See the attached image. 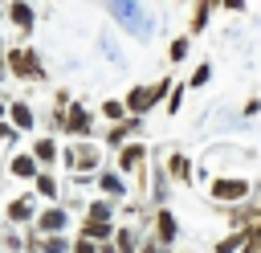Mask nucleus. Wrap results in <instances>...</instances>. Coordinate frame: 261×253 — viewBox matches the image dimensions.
<instances>
[{
	"label": "nucleus",
	"mask_w": 261,
	"mask_h": 253,
	"mask_svg": "<svg viewBox=\"0 0 261 253\" xmlns=\"http://www.w3.org/2000/svg\"><path fill=\"white\" fill-rule=\"evenodd\" d=\"M90 163H98L94 151H77V167H90Z\"/></svg>",
	"instance_id": "14"
},
{
	"label": "nucleus",
	"mask_w": 261,
	"mask_h": 253,
	"mask_svg": "<svg viewBox=\"0 0 261 253\" xmlns=\"http://www.w3.org/2000/svg\"><path fill=\"white\" fill-rule=\"evenodd\" d=\"M159 237H163V241H171V237H175V224H171V216H167V212L159 216Z\"/></svg>",
	"instance_id": "9"
},
{
	"label": "nucleus",
	"mask_w": 261,
	"mask_h": 253,
	"mask_svg": "<svg viewBox=\"0 0 261 253\" xmlns=\"http://www.w3.org/2000/svg\"><path fill=\"white\" fill-rule=\"evenodd\" d=\"M184 57H188V41H175L171 45V61H184Z\"/></svg>",
	"instance_id": "12"
},
{
	"label": "nucleus",
	"mask_w": 261,
	"mask_h": 253,
	"mask_svg": "<svg viewBox=\"0 0 261 253\" xmlns=\"http://www.w3.org/2000/svg\"><path fill=\"white\" fill-rule=\"evenodd\" d=\"M245 188H249L245 180H216V184H212V196H216V200H241Z\"/></svg>",
	"instance_id": "1"
},
{
	"label": "nucleus",
	"mask_w": 261,
	"mask_h": 253,
	"mask_svg": "<svg viewBox=\"0 0 261 253\" xmlns=\"http://www.w3.org/2000/svg\"><path fill=\"white\" fill-rule=\"evenodd\" d=\"M102 188H106V192H122V184H118L114 175H106V180H102Z\"/></svg>",
	"instance_id": "16"
},
{
	"label": "nucleus",
	"mask_w": 261,
	"mask_h": 253,
	"mask_svg": "<svg viewBox=\"0 0 261 253\" xmlns=\"http://www.w3.org/2000/svg\"><path fill=\"white\" fill-rule=\"evenodd\" d=\"M65 127H69L73 135H86V131H90V118H86V110H77V106H73V110H69V122H65Z\"/></svg>",
	"instance_id": "4"
},
{
	"label": "nucleus",
	"mask_w": 261,
	"mask_h": 253,
	"mask_svg": "<svg viewBox=\"0 0 261 253\" xmlns=\"http://www.w3.org/2000/svg\"><path fill=\"white\" fill-rule=\"evenodd\" d=\"M12 171H16V175H33V159H29V155H16V159H12Z\"/></svg>",
	"instance_id": "8"
},
{
	"label": "nucleus",
	"mask_w": 261,
	"mask_h": 253,
	"mask_svg": "<svg viewBox=\"0 0 261 253\" xmlns=\"http://www.w3.org/2000/svg\"><path fill=\"white\" fill-rule=\"evenodd\" d=\"M12 20H16L20 29H33V8H29V4H12Z\"/></svg>",
	"instance_id": "5"
},
{
	"label": "nucleus",
	"mask_w": 261,
	"mask_h": 253,
	"mask_svg": "<svg viewBox=\"0 0 261 253\" xmlns=\"http://www.w3.org/2000/svg\"><path fill=\"white\" fill-rule=\"evenodd\" d=\"M12 122H16V127H33V110H29L24 102H16V106H12Z\"/></svg>",
	"instance_id": "6"
},
{
	"label": "nucleus",
	"mask_w": 261,
	"mask_h": 253,
	"mask_svg": "<svg viewBox=\"0 0 261 253\" xmlns=\"http://www.w3.org/2000/svg\"><path fill=\"white\" fill-rule=\"evenodd\" d=\"M8 212H12V216H16V220H24V216H29V200H16V204H12V208H8Z\"/></svg>",
	"instance_id": "13"
},
{
	"label": "nucleus",
	"mask_w": 261,
	"mask_h": 253,
	"mask_svg": "<svg viewBox=\"0 0 261 253\" xmlns=\"http://www.w3.org/2000/svg\"><path fill=\"white\" fill-rule=\"evenodd\" d=\"M12 69H16L20 78H33V73H37V61H33V53H12Z\"/></svg>",
	"instance_id": "3"
},
{
	"label": "nucleus",
	"mask_w": 261,
	"mask_h": 253,
	"mask_svg": "<svg viewBox=\"0 0 261 253\" xmlns=\"http://www.w3.org/2000/svg\"><path fill=\"white\" fill-rule=\"evenodd\" d=\"M37 188H41V192H45V196H53V192H57V188H53V180H45V175H41V180H37Z\"/></svg>",
	"instance_id": "15"
},
{
	"label": "nucleus",
	"mask_w": 261,
	"mask_h": 253,
	"mask_svg": "<svg viewBox=\"0 0 261 253\" xmlns=\"http://www.w3.org/2000/svg\"><path fill=\"white\" fill-rule=\"evenodd\" d=\"M0 110H4V106H0Z\"/></svg>",
	"instance_id": "18"
},
{
	"label": "nucleus",
	"mask_w": 261,
	"mask_h": 253,
	"mask_svg": "<svg viewBox=\"0 0 261 253\" xmlns=\"http://www.w3.org/2000/svg\"><path fill=\"white\" fill-rule=\"evenodd\" d=\"M53 155H57V151H53V143H49V139H41V143H37V159H53Z\"/></svg>",
	"instance_id": "11"
},
{
	"label": "nucleus",
	"mask_w": 261,
	"mask_h": 253,
	"mask_svg": "<svg viewBox=\"0 0 261 253\" xmlns=\"http://www.w3.org/2000/svg\"><path fill=\"white\" fill-rule=\"evenodd\" d=\"M224 4H228V8H241V4H245V0H224Z\"/></svg>",
	"instance_id": "17"
},
{
	"label": "nucleus",
	"mask_w": 261,
	"mask_h": 253,
	"mask_svg": "<svg viewBox=\"0 0 261 253\" xmlns=\"http://www.w3.org/2000/svg\"><path fill=\"white\" fill-rule=\"evenodd\" d=\"M163 90H167V82H159V86H143V90H135V94H130V110H147V106H151V102H155V98H159Z\"/></svg>",
	"instance_id": "2"
},
{
	"label": "nucleus",
	"mask_w": 261,
	"mask_h": 253,
	"mask_svg": "<svg viewBox=\"0 0 261 253\" xmlns=\"http://www.w3.org/2000/svg\"><path fill=\"white\" fill-rule=\"evenodd\" d=\"M139 155H143V147H126V151H122V167H135Z\"/></svg>",
	"instance_id": "10"
},
{
	"label": "nucleus",
	"mask_w": 261,
	"mask_h": 253,
	"mask_svg": "<svg viewBox=\"0 0 261 253\" xmlns=\"http://www.w3.org/2000/svg\"><path fill=\"white\" fill-rule=\"evenodd\" d=\"M61 224H65V212H57V208L41 216V229H61Z\"/></svg>",
	"instance_id": "7"
}]
</instances>
